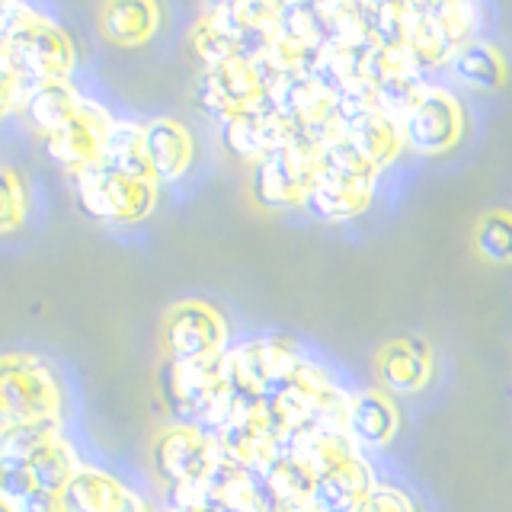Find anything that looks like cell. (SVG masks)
Wrapping results in <instances>:
<instances>
[{
    "label": "cell",
    "instance_id": "1",
    "mask_svg": "<svg viewBox=\"0 0 512 512\" xmlns=\"http://www.w3.org/2000/svg\"><path fill=\"white\" fill-rule=\"evenodd\" d=\"M375 176L378 170L356 151V144L340 135L317 154L301 205L320 221L356 218L372 202Z\"/></svg>",
    "mask_w": 512,
    "mask_h": 512
},
{
    "label": "cell",
    "instance_id": "2",
    "mask_svg": "<svg viewBox=\"0 0 512 512\" xmlns=\"http://www.w3.org/2000/svg\"><path fill=\"white\" fill-rule=\"evenodd\" d=\"M58 381L39 356L7 352L0 356V429L58 420Z\"/></svg>",
    "mask_w": 512,
    "mask_h": 512
},
{
    "label": "cell",
    "instance_id": "3",
    "mask_svg": "<svg viewBox=\"0 0 512 512\" xmlns=\"http://www.w3.org/2000/svg\"><path fill=\"white\" fill-rule=\"evenodd\" d=\"M474 32L477 10L468 4H407V48L420 68L452 61Z\"/></svg>",
    "mask_w": 512,
    "mask_h": 512
},
{
    "label": "cell",
    "instance_id": "4",
    "mask_svg": "<svg viewBox=\"0 0 512 512\" xmlns=\"http://www.w3.org/2000/svg\"><path fill=\"white\" fill-rule=\"evenodd\" d=\"M74 192L80 208L96 221H141L157 205L154 180H132L100 164L74 173Z\"/></svg>",
    "mask_w": 512,
    "mask_h": 512
},
{
    "label": "cell",
    "instance_id": "5",
    "mask_svg": "<svg viewBox=\"0 0 512 512\" xmlns=\"http://www.w3.org/2000/svg\"><path fill=\"white\" fill-rule=\"evenodd\" d=\"M311 362L301 359L285 340H253L231 352H224V372L228 384L240 397H266L285 381L298 378Z\"/></svg>",
    "mask_w": 512,
    "mask_h": 512
},
{
    "label": "cell",
    "instance_id": "6",
    "mask_svg": "<svg viewBox=\"0 0 512 512\" xmlns=\"http://www.w3.org/2000/svg\"><path fill=\"white\" fill-rule=\"evenodd\" d=\"M228 327L212 304L183 301L173 304L164 320V349L170 362H202L224 356Z\"/></svg>",
    "mask_w": 512,
    "mask_h": 512
},
{
    "label": "cell",
    "instance_id": "7",
    "mask_svg": "<svg viewBox=\"0 0 512 512\" xmlns=\"http://www.w3.org/2000/svg\"><path fill=\"white\" fill-rule=\"evenodd\" d=\"M404 144L416 154H445L452 151L464 135L461 103L442 87H426L416 96L407 119L400 122Z\"/></svg>",
    "mask_w": 512,
    "mask_h": 512
},
{
    "label": "cell",
    "instance_id": "8",
    "mask_svg": "<svg viewBox=\"0 0 512 512\" xmlns=\"http://www.w3.org/2000/svg\"><path fill=\"white\" fill-rule=\"evenodd\" d=\"M154 468L167 487L202 484L218 468L215 436H208V432L189 423L167 429L154 442Z\"/></svg>",
    "mask_w": 512,
    "mask_h": 512
},
{
    "label": "cell",
    "instance_id": "9",
    "mask_svg": "<svg viewBox=\"0 0 512 512\" xmlns=\"http://www.w3.org/2000/svg\"><path fill=\"white\" fill-rule=\"evenodd\" d=\"M292 138H295V125L282 116V109L272 103L269 96H263L256 106L221 122L224 148L247 160H263L269 154H276L288 148Z\"/></svg>",
    "mask_w": 512,
    "mask_h": 512
},
{
    "label": "cell",
    "instance_id": "10",
    "mask_svg": "<svg viewBox=\"0 0 512 512\" xmlns=\"http://www.w3.org/2000/svg\"><path fill=\"white\" fill-rule=\"evenodd\" d=\"M112 125L116 122L106 116V109H100L90 100H80L71 122H64L55 135L45 138V154L52 157L58 167L71 170V173L96 167L103 157Z\"/></svg>",
    "mask_w": 512,
    "mask_h": 512
},
{
    "label": "cell",
    "instance_id": "11",
    "mask_svg": "<svg viewBox=\"0 0 512 512\" xmlns=\"http://www.w3.org/2000/svg\"><path fill=\"white\" fill-rule=\"evenodd\" d=\"M314 160L308 148H301L292 141L288 148L256 160L253 167V196L269 208H285V205H301L304 192H308Z\"/></svg>",
    "mask_w": 512,
    "mask_h": 512
},
{
    "label": "cell",
    "instance_id": "12",
    "mask_svg": "<svg viewBox=\"0 0 512 512\" xmlns=\"http://www.w3.org/2000/svg\"><path fill=\"white\" fill-rule=\"evenodd\" d=\"M343 138L356 144V151L372 164L375 170H384L391 160L404 148V132L400 125L384 116L381 109L372 103H362L356 109H349L343 116Z\"/></svg>",
    "mask_w": 512,
    "mask_h": 512
},
{
    "label": "cell",
    "instance_id": "13",
    "mask_svg": "<svg viewBox=\"0 0 512 512\" xmlns=\"http://www.w3.org/2000/svg\"><path fill=\"white\" fill-rule=\"evenodd\" d=\"M378 378L394 394H416L432 378V352L423 340H394L378 352Z\"/></svg>",
    "mask_w": 512,
    "mask_h": 512
},
{
    "label": "cell",
    "instance_id": "14",
    "mask_svg": "<svg viewBox=\"0 0 512 512\" xmlns=\"http://www.w3.org/2000/svg\"><path fill=\"white\" fill-rule=\"evenodd\" d=\"M144 157L154 183H173L186 173L192 160V138L173 119H154L144 125Z\"/></svg>",
    "mask_w": 512,
    "mask_h": 512
},
{
    "label": "cell",
    "instance_id": "15",
    "mask_svg": "<svg viewBox=\"0 0 512 512\" xmlns=\"http://www.w3.org/2000/svg\"><path fill=\"white\" fill-rule=\"evenodd\" d=\"M375 477L372 468L359 458H352L343 468H336L324 477L314 480V506L324 512H359L362 503L372 496L375 490Z\"/></svg>",
    "mask_w": 512,
    "mask_h": 512
},
{
    "label": "cell",
    "instance_id": "16",
    "mask_svg": "<svg viewBox=\"0 0 512 512\" xmlns=\"http://www.w3.org/2000/svg\"><path fill=\"white\" fill-rule=\"evenodd\" d=\"M285 452H292L304 468H308L317 477H324L336 468H343L352 458H359V445L352 442L349 432H320V429H308L298 432L285 445Z\"/></svg>",
    "mask_w": 512,
    "mask_h": 512
},
{
    "label": "cell",
    "instance_id": "17",
    "mask_svg": "<svg viewBox=\"0 0 512 512\" xmlns=\"http://www.w3.org/2000/svg\"><path fill=\"white\" fill-rule=\"evenodd\" d=\"M346 432L359 448L388 445L397 432V407L378 391H362L356 397H349Z\"/></svg>",
    "mask_w": 512,
    "mask_h": 512
},
{
    "label": "cell",
    "instance_id": "18",
    "mask_svg": "<svg viewBox=\"0 0 512 512\" xmlns=\"http://www.w3.org/2000/svg\"><path fill=\"white\" fill-rule=\"evenodd\" d=\"M260 480L269 490L272 503L279 506V512H292L314 500V474L292 452H285V448L269 461V468L260 474Z\"/></svg>",
    "mask_w": 512,
    "mask_h": 512
},
{
    "label": "cell",
    "instance_id": "19",
    "mask_svg": "<svg viewBox=\"0 0 512 512\" xmlns=\"http://www.w3.org/2000/svg\"><path fill=\"white\" fill-rule=\"evenodd\" d=\"M100 23H103V36L109 42L141 45L157 32L160 10L157 4H148V0H116V4L103 7Z\"/></svg>",
    "mask_w": 512,
    "mask_h": 512
},
{
    "label": "cell",
    "instance_id": "20",
    "mask_svg": "<svg viewBox=\"0 0 512 512\" xmlns=\"http://www.w3.org/2000/svg\"><path fill=\"white\" fill-rule=\"evenodd\" d=\"M128 490L116 477L96 468H80L61 493V512H116Z\"/></svg>",
    "mask_w": 512,
    "mask_h": 512
},
{
    "label": "cell",
    "instance_id": "21",
    "mask_svg": "<svg viewBox=\"0 0 512 512\" xmlns=\"http://www.w3.org/2000/svg\"><path fill=\"white\" fill-rule=\"evenodd\" d=\"M77 106H80V96L71 90L68 80H48V84H42L29 96V103L23 106V116L42 138H48V135H55L64 122H71Z\"/></svg>",
    "mask_w": 512,
    "mask_h": 512
},
{
    "label": "cell",
    "instance_id": "22",
    "mask_svg": "<svg viewBox=\"0 0 512 512\" xmlns=\"http://www.w3.org/2000/svg\"><path fill=\"white\" fill-rule=\"evenodd\" d=\"M100 167L132 176V180H154L148 157H144V125L116 122L106 138V148L100 157Z\"/></svg>",
    "mask_w": 512,
    "mask_h": 512
},
{
    "label": "cell",
    "instance_id": "23",
    "mask_svg": "<svg viewBox=\"0 0 512 512\" xmlns=\"http://www.w3.org/2000/svg\"><path fill=\"white\" fill-rule=\"evenodd\" d=\"M452 71L477 90H496L506 80V64L493 45L471 42L452 58Z\"/></svg>",
    "mask_w": 512,
    "mask_h": 512
},
{
    "label": "cell",
    "instance_id": "24",
    "mask_svg": "<svg viewBox=\"0 0 512 512\" xmlns=\"http://www.w3.org/2000/svg\"><path fill=\"white\" fill-rule=\"evenodd\" d=\"M29 471H32V480H36V490L61 496L64 487L71 484V477L80 471V464L71 452V445L64 439H55L29 461Z\"/></svg>",
    "mask_w": 512,
    "mask_h": 512
},
{
    "label": "cell",
    "instance_id": "25",
    "mask_svg": "<svg viewBox=\"0 0 512 512\" xmlns=\"http://www.w3.org/2000/svg\"><path fill=\"white\" fill-rule=\"evenodd\" d=\"M58 436V420H36L23 426L0 429V458H16V461H32L45 445H52Z\"/></svg>",
    "mask_w": 512,
    "mask_h": 512
},
{
    "label": "cell",
    "instance_id": "26",
    "mask_svg": "<svg viewBox=\"0 0 512 512\" xmlns=\"http://www.w3.org/2000/svg\"><path fill=\"white\" fill-rule=\"evenodd\" d=\"M368 39L384 48H407V4H362Z\"/></svg>",
    "mask_w": 512,
    "mask_h": 512
},
{
    "label": "cell",
    "instance_id": "27",
    "mask_svg": "<svg viewBox=\"0 0 512 512\" xmlns=\"http://www.w3.org/2000/svg\"><path fill=\"white\" fill-rule=\"evenodd\" d=\"M474 250L487 263H512V215L490 212L474 228Z\"/></svg>",
    "mask_w": 512,
    "mask_h": 512
},
{
    "label": "cell",
    "instance_id": "28",
    "mask_svg": "<svg viewBox=\"0 0 512 512\" xmlns=\"http://www.w3.org/2000/svg\"><path fill=\"white\" fill-rule=\"evenodd\" d=\"M189 45H192V55L202 61L205 71L240 58V45L231 36H224L221 29H215L208 20L196 23V29H192V36H189Z\"/></svg>",
    "mask_w": 512,
    "mask_h": 512
},
{
    "label": "cell",
    "instance_id": "29",
    "mask_svg": "<svg viewBox=\"0 0 512 512\" xmlns=\"http://www.w3.org/2000/svg\"><path fill=\"white\" fill-rule=\"evenodd\" d=\"M26 218V192L20 176L10 167H0V234H10Z\"/></svg>",
    "mask_w": 512,
    "mask_h": 512
},
{
    "label": "cell",
    "instance_id": "30",
    "mask_svg": "<svg viewBox=\"0 0 512 512\" xmlns=\"http://www.w3.org/2000/svg\"><path fill=\"white\" fill-rule=\"evenodd\" d=\"M32 490H36V480H32L29 464L16 458H0V500L16 506Z\"/></svg>",
    "mask_w": 512,
    "mask_h": 512
},
{
    "label": "cell",
    "instance_id": "31",
    "mask_svg": "<svg viewBox=\"0 0 512 512\" xmlns=\"http://www.w3.org/2000/svg\"><path fill=\"white\" fill-rule=\"evenodd\" d=\"M359 512H416L413 509V503L407 500L404 493H400L397 487H384V484H378L375 490H372V496L362 503V509Z\"/></svg>",
    "mask_w": 512,
    "mask_h": 512
},
{
    "label": "cell",
    "instance_id": "32",
    "mask_svg": "<svg viewBox=\"0 0 512 512\" xmlns=\"http://www.w3.org/2000/svg\"><path fill=\"white\" fill-rule=\"evenodd\" d=\"M16 512H61V496L32 490L29 496H23V500L16 503Z\"/></svg>",
    "mask_w": 512,
    "mask_h": 512
},
{
    "label": "cell",
    "instance_id": "33",
    "mask_svg": "<svg viewBox=\"0 0 512 512\" xmlns=\"http://www.w3.org/2000/svg\"><path fill=\"white\" fill-rule=\"evenodd\" d=\"M10 109H16V77L0 55V116H7Z\"/></svg>",
    "mask_w": 512,
    "mask_h": 512
},
{
    "label": "cell",
    "instance_id": "34",
    "mask_svg": "<svg viewBox=\"0 0 512 512\" xmlns=\"http://www.w3.org/2000/svg\"><path fill=\"white\" fill-rule=\"evenodd\" d=\"M116 512H151V509H148V503H144L138 493L128 490V493L122 496V503L116 506Z\"/></svg>",
    "mask_w": 512,
    "mask_h": 512
},
{
    "label": "cell",
    "instance_id": "35",
    "mask_svg": "<svg viewBox=\"0 0 512 512\" xmlns=\"http://www.w3.org/2000/svg\"><path fill=\"white\" fill-rule=\"evenodd\" d=\"M167 512H218L215 506H196V509H167Z\"/></svg>",
    "mask_w": 512,
    "mask_h": 512
},
{
    "label": "cell",
    "instance_id": "36",
    "mask_svg": "<svg viewBox=\"0 0 512 512\" xmlns=\"http://www.w3.org/2000/svg\"><path fill=\"white\" fill-rule=\"evenodd\" d=\"M292 512H324V509H317L314 503H308V506H298V509H292Z\"/></svg>",
    "mask_w": 512,
    "mask_h": 512
},
{
    "label": "cell",
    "instance_id": "37",
    "mask_svg": "<svg viewBox=\"0 0 512 512\" xmlns=\"http://www.w3.org/2000/svg\"><path fill=\"white\" fill-rule=\"evenodd\" d=\"M0 512H16V506H13V503H7V500H0Z\"/></svg>",
    "mask_w": 512,
    "mask_h": 512
}]
</instances>
